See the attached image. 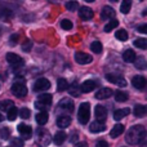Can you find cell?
I'll return each instance as SVG.
<instances>
[{
    "mask_svg": "<svg viewBox=\"0 0 147 147\" xmlns=\"http://www.w3.org/2000/svg\"><path fill=\"white\" fill-rule=\"evenodd\" d=\"M128 145H145L146 143V129L142 125H134L127 133L125 137Z\"/></svg>",
    "mask_w": 147,
    "mask_h": 147,
    "instance_id": "6da1fadb",
    "label": "cell"
},
{
    "mask_svg": "<svg viewBox=\"0 0 147 147\" xmlns=\"http://www.w3.org/2000/svg\"><path fill=\"white\" fill-rule=\"evenodd\" d=\"M90 117V105L89 102H83L78 111V120L80 124H86Z\"/></svg>",
    "mask_w": 147,
    "mask_h": 147,
    "instance_id": "7a4b0ae2",
    "label": "cell"
},
{
    "mask_svg": "<svg viewBox=\"0 0 147 147\" xmlns=\"http://www.w3.org/2000/svg\"><path fill=\"white\" fill-rule=\"evenodd\" d=\"M51 136H49V132L45 129H43V128H39L38 130H36V142H38L39 146L41 147H45L48 146L49 143H51Z\"/></svg>",
    "mask_w": 147,
    "mask_h": 147,
    "instance_id": "3957f363",
    "label": "cell"
},
{
    "mask_svg": "<svg viewBox=\"0 0 147 147\" xmlns=\"http://www.w3.org/2000/svg\"><path fill=\"white\" fill-rule=\"evenodd\" d=\"M10 90H12V93L14 94L17 98H23V97H26V94H27V86L23 83H21V81H17V83H14L12 85Z\"/></svg>",
    "mask_w": 147,
    "mask_h": 147,
    "instance_id": "277c9868",
    "label": "cell"
},
{
    "mask_svg": "<svg viewBox=\"0 0 147 147\" xmlns=\"http://www.w3.org/2000/svg\"><path fill=\"white\" fill-rule=\"evenodd\" d=\"M52 94H49V93H44V94H40V96L38 97V102H36V109H43V111H44V109H47V107H49L51 106V103H52Z\"/></svg>",
    "mask_w": 147,
    "mask_h": 147,
    "instance_id": "5b68a950",
    "label": "cell"
},
{
    "mask_svg": "<svg viewBox=\"0 0 147 147\" xmlns=\"http://www.w3.org/2000/svg\"><path fill=\"white\" fill-rule=\"evenodd\" d=\"M7 62L13 67H22L25 65V61L16 53H8L7 54Z\"/></svg>",
    "mask_w": 147,
    "mask_h": 147,
    "instance_id": "8992f818",
    "label": "cell"
},
{
    "mask_svg": "<svg viewBox=\"0 0 147 147\" xmlns=\"http://www.w3.org/2000/svg\"><path fill=\"white\" fill-rule=\"evenodd\" d=\"M51 88V81L45 78H40L34 83V90L35 92H44Z\"/></svg>",
    "mask_w": 147,
    "mask_h": 147,
    "instance_id": "52a82bcc",
    "label": "cell"
},
{
    "mask_svg": "<svg viewBox=\"0 0 147 147\" xmlns=\"http://www.w3.org/2000/svg\"><path fill=\"white\" fill-rule=\"evenodd\" d=\"M18 132L21 134V140H30L32 137V128L30 125H26V124H20L18 125Z\"/></svg>",
    "mask_w": 147,
    "mask_h": 147,
    "instance_id": "ba28073f",
    "label": "cell"
},
{
    "mask_svg": "<svg viewBox=\"0 0 147 147\" xmlns=\"http://www.w3.org/2000/svg\"><path fill=\"white\" fill-rule=\"evenodd\" d=\"M106 79L110 81V83L115 84L117 86H127V80H125L123 76H119V75H115V74H107L106 75Z\"/></svg>",
    "mask_w": 147,
    "mask_h": 147,
    "instance_id": "9c48e42d",
    "label": "cell"
},
{
    "mask_svg": "<svg viewBox=\"0 0 147 147\" xmlns=\"http://www.w3.org/2000/svg\"><path fill=\"white\" fill-rule=\"evenodd\" d=\"M75 61L79 65H88L93 61V57L88 53H84V52H76L75 53Z\"/></svg>",
    "mask_w": 147,
    "mask_h": 147,
    "instance_id": "30bf717a",
    "label": "cell"
},
{
    "mask_svg": "<svg viewBox=\"0 0 147 147\" xmlns=\"http://www.w3.org/2000/svg\"><path fill=\"white\" fill-rule=\"evenodd\" d=\"M96 121L99 123H105V120L107 119V110L105 109L102 105L96 106Z\"/></svg>",
    "mask_w": 147,
    "mask_h": 147,
    "instance_id": "8fae6325",
    "label": "cell"
},
{
    "mask_svg": "<svg viewBox=\"0 0 147 147\" xmlns=\"http://www.w3.org/2000/svg\"><path fill=\"white\" fill-rule=\"evenodd\" d=\"M98 85V83L94 80H86L84 81L83 84L80 85V90L81 93H89V92H93L96 89V86Z\"/></svg>",
    "mask_w": 147,
    "mask_h": 147,
    "instance_id": "7c38bea8",
    "label": "cell"
},
{
    "mask_svg": "<svg viewBox=\"0 0 147 147\" xmlns=\"http://www.w3.org/2000/svg\"><path fill=\"white\" fill-rule=\"evenodd\" d=\"M58 107L63 110L65 112H72L74 111V102L70 98H62L58 103Z\"/></svg>",
    "mask_w": 147,
    "mask_h": 147,
    "instance_id": "4fadbf2b",
    "label": "cell"
},
{
    "mask_svg": "<svg viewBox=\"0 0 147 147\" xmlns=\"http://www.w3.org/2000/svg\"><path fill=\"white\" fill-rule=\"evenodd\" d=\"M101 18L102 20H114L115 18V10L112 9L111 7H109V5H106V7L102 8V12H101Z\"/></svg>",
    "mask_w": 147,
    "mask_h": 147,
    "instance_id": "5bb4252c",
    "label": "cell"
},
{
    "mask_svg": "<svg viewBox=\"0 0 147 147\" xmlns=\"http://www.w3.org/2000/svg\"><path fill=\"white\" fill-rule=\"evenodd\" d=\"M93 16H94L93 10H92L90 8H88V7H81L80 10H79V17H80L81 20H84V21L92 20Z\"/></svg>",
    "mask_w": 147,
    "mask_h": 147,
    "instance_id": "9a60e30c",
    "label": "cell"
},
{
    "mask_svg": "<svg viewBox=\"0 0 147 147\" xmlns=\"http://www.w3.org/2000/svg\"><path fill=\"white\" fill-rule=\"evenodd\" d=\"M132 84H133V86H134L136 89L142 90V89H145V86H146V79L143 78V76H141V75H137V76H134V78L132 79Z\"/></svg>",
    "mask_w": 147,
    "mask_h": 147,
    "instance_id": "2e32d148",
    "label": "cell"
},
{
    "mask_svg": "<svg viewBox=\"0 0 147 147\" xmlns=\"http://www.w3.org/2000/svg\"><path fill=\"white\" fill-rule=\"evenodd\" d=\"M114 94V92L110 88H101L98 92L96 93V98L97 99H107Z\"/></svg>",
    "mask_w": 147,
    "mask_h": 147,
    "instance_id": "e0dca14e",
    "label": "cell"
},
{
    "mask_svg": "<svg viewBox=\"0 0 147 147\" xmlns=\"http://www.w3.org/2000/svg\"><path fill=\"white\" fill-rule=\"evenodd\" d=\"M70 124H71V117H70V116L62 115V116H59L58 119H57V125H58V128L65 129V128L70 127Z\"/></svg>",
    "mask_w": 147,
    "mask_h": 147,
    "instance_id": "ac0fdd59",
    "label": "cell"
},
{
    "mask_svg": "<svg viewBox=\"0 0 147 147\" xmlns=\"http://www.w3.org/2000/svg\"><path fill=\"white\" fill-rule=\"evenodd\" d=\"M106 129V124L105 123H99V121H93L90 125H89V130L93 133H99L103 132Z\"/></svg>",
    "mask_w": 147,
    "mask_h": 147,
    "instance_id": "d6986e66",
    "label": "cell"
},
{
    "mask_svg": "<svg viewBox=\"0 0 147 147\" xmlns=\"http://www.w3.org/2000/svg\"><path fill=\"white\" fill-rule=\"evenodd\" d=\"M124 130H125L124 125L116 124V125H115V127L111 129V132H110V137H111V138H117L119 136H121L123 133H124Z\"/></svg>",
    "mask_w": 147,
    "mask_h": 147,
    "instance_id": "ffe728a7",
    "label": "cell"
},
{
    "mask_svg": "<svg viewBox=\"0 0 147 147\" xmlns=\"http://www.w3.org/2000/svg\"><path fill=\"white\" fill-rule=\"evenodd\" d=\"M136 53L132 51V49H127V51L123 53V59H124V62H127V63H130V62H134L136 61Z\"/></svg>",
    "mask_w": 147,
    "mask_h": 147,
    "instance_id": "44dd1931",
    "label": "cell"
},
{
    "mask_svg": "<svg viewBox=\"0 0 147 147\" xmlns=\"http://www.w3.org/2000/svg\"><path fill=\"white\" fill-rule=\"evenodd\" d=\"M35 119H36V123H38L39 125L47 124V121H48V119H49L48 112H47V111H40L39 114H36Z\"/></svg>",
    "mask_w": 147,
    "mask_h": 147,
    "instance_id": "7402d4cb",
    "label": "cell"
},
{
    "mask_svg": "<svg viewBox=\"0 0 147 147\" xmlns=\"http://www.w3.org/2000/svg\"><path fill=\"white\" fill-rule=\"evenodd\" d=\"M66 138H67V134L65 132H57L53 137V142L56 143L57 146H61L62 143L66 141Z\"/></svg>",
    "mask_w": 147,
    "mask_h": 147,
    "instance_id": "603a6c76",
    "label": "cell"
},
{
    "mask_svg": "<svg viewBox=\"0 0 147 147\" xmlns=\"http://www.w3.org/2000/svg\"><path fill=\"white\" fill-rule=\"evenodd\" d=\"M129 112H130V110L128 109H119V110H116V111L114 112V119L116 120H121L123 117H125V116H128L129 115Z\"/></svg>",
    "mask_w": 147,
    "mask_h": 147,
    "instance_id": "cb8c5ba5",
    "label": "cell"
},
{
    "mask_svg": "<svg viewBox=\"0 0 147 147\" xmlns=\"http://www.w3.org/2000/svg\"><path fill=\"white\" fill-rule=\"evenodd\" d=\"M147 112V109L145 105H137V106L134 107V116L136 117H145Z\"/></svg>",
    "mask_w": 147,
    "mask_h": 147,
    "instance_id": "d4e9b609",
    "label": "cell"
},
{
    "mask_svg": "<svg viewBox=\"0 0 147 147\" xmlns=\"http://www.w3.org/2000/svg\"><path fill=\"white\" fill-rule=\"evenodd\" d=\"M69 92H70V94H71L72 97H79L80 96V93H81L80 85H79L78 83H72L71 85H69Z\"/></svg>",
    "mask_w": 147,
    "mask_h": 147,
    "instance_id": "484cf974",
    "label": "cell"
},
{
    "mask_svg": "<svg viewBox=\"0 0 147 147\" xmlns=\"http://www.w3.org/2000/svg\"><path fill=\"white\" fill-rule=\"evenodd\" d=\"M114 96H115V99H116L117 102H125L128 99V93L127 92H123V90H116L114 93Z\"/></svg>",
    "mask_w": 147,
    "mask_h": 147,
    "instance_id": "4316f807",
    "label": "cell"
},
{
    "mask_svg": "<svg viewBox=\"0 0 147 147\" xmlns=\"http://www.w3.org/2000/svg\"><path fill=\"white\" fill-rule=\"evenodd\" d=\"M117 26H119V21H117L116 18L109 21V23L105 26V32H111V31L114 30V28H116Z\"/></svg>",
    "mask_w": 147,
    "mask_h": 147,
    "instance_id": "83f0119b",
    "label": "cell"
},
{
    "mask_svg": "<svg viewBox=\"0 0 147 147\" xmlns=\"http://www.w3.org/2000/svg\"><path fill=\"white\" fill-rule=\"evenodd\" d=\"M57 89H58L59 92H63V90H66V89H69V83H67L66 79H63V78L58 79V81H57Z\"/></svg>",
    "mask_w": 147,
    "mask_h": 147,
    "instance_id": "f1b7e54d",
    "label": "cell"
},
{
    "mask_svg": "<svg viewBox=\"0 0 147 147\" xmlns=\"http://www.w3.org/2000/svg\"><path fill=\"white\" fill-rule=\"evenodd\" d=\"M130 7H132V1L130 0H124L121 3V7H120V10H121L123 14H128L130 12Z\"/></svg>",
    "mask_w": 147,
    "mask_h": 147,
    "instance_id": "f546056e",
    "label": "cell"
},
{
    "mask_svg": "<svg viewBox=\"0 0 147 147\" xmlns=\"http://www.w3.org/2000/svg\"><path fill=\"white\" fill-rule=\"evenodd\" d=\"M115 36H116V39L117 40H120V41H127L128 40V32L124 30V28L117 30L116 34H115Z\"/></svg>",
    "mask_w": 147,
    "mask_h": 147,
    "instance_id": "4dcf8cb0",
    "label": "cell"
},
{
    "mask_svg": "<svg viewBox=\"0 0 147 147\" xmlns=\"http://www.w3.org/2000/svg\"><path fill=\"white\" fill-rule=\"evenodd\" d=\"M12 107H14V105H13V102L10 101V99L0 101V110H3V111H8V110H10Z\"/></svg>",
    "mask_w": 147,
    "mask_h": 147,
    "instance_id": "1f68e13d",
    "label": "cell"
},
{
    "mask_svg": "<svg viewBox=\"0 0 147 147\" xmlns=\"http://www.w3.org/2000/svg\"><path fill=\"white\" fill-rule=\"evenodd\" d=\"M90 49H92V52H94V53H97V54L102 53V44H101V41H98V40L93 41V43L90 44Z\"/></svg>",
    "mask_w": 147,
    "mask_h": 147,
    "instance_id": "d6a6232c",
    "label": "cell"
},
{
    "mask_svg": "<svg viewBox=\"0 0 147 147\" xmlns=\"http://www.w3.org/2000/svg\"><path fill=\"white\" fill-rule=\"evenodd\" d=\"M136 67H137L138 70H145L146 66H147V62L145 59V57H138L137 59H136Z\"/></svg>",
    "mask_w": 147,
    "mask_h": 147,
    "instance_id": "836d02e7",
    "label": "cell"
},
{
    "mask_svg": "<svg viewBox=\"0 0 147 147\" xmlns=\"http://www.w3.org/2000/svg\"><path fill=\"white\" fill-rule=\"evenodd\" d=\"M17 116H18V110H17V107H12L10 110H8V120L9 121H13V120H16L17 119Z\"/></svg>",
    "mask_w": 147,
    "mask_h": 147,
    "instance_id": "e575fe53",
    "label": "cell"
},
{
    "mask_svg": "<svg viewBox=\"0 0 147 147\" xmlns=\"http://www.w3.org/2000/svg\"><path fill=\"white\" fill-rule=\"evenodd\" d=\"M133 44H134V47H137V48H140V49H146L147 48V40L146 39H143V38L136 39Z\"/></svg>",
    "mask_w": 147,
    "mask_h": 147,
    "instance_id": "d590c367",
    "label": "cell"
},
{
    "mask_svg": "<svg viewBox=\"0 0 147 147\" xmlns=\"http://www.w3.org/2000/svg\"><path fill=\"white\" fill-rule=\"evenodd\" d=\"M65 7H66L67 10H70V12H74V10H76L79 8V3L78 1H66Z\"/></svg>",
    "mask_w": 147,
    "mask_h": 147,
    "instance_id": "8d00e7d4",
    "label": "cell"
},
{
    "mask_svg": "<svg viewBox=\"0 0 147 147\" xmlns=\"http://www.w3.org/2000/svg\"><path fill=\"white\" fill-rule=\"evenodd\" d=\"M30 114H31V111L28 109H26V107H22V109L18 111V115H20L22 119H28V117H30Z\"/></svg>",
    "mask_w": 147,
    "mask_h": 147,
    "instance_id": "74e56055",
    "label": "cell"
},
{
    "mask_svg": "<svg viewBox=\"0 0 147 147\" xmlns=\"http://www.w3.org/2000/svg\"><path fill=\"white\" fill-rule=\"evenodd\" d=\"M10 145H12V147H23L25 143H23V141L21 138H13L10 141Z\"/></svg>",
    "mask_w": 147,
    "mask_h": 147,
    "instance_id": "f35d334b",
    "label": "cell"
},
{
    "mask_svg": "<svg viewBox=\"0 0 147 147\" xmlns=\"http://www.w3.org/2000/svg\"><path fill=\"white\" fill-rule=\"evenodd\" d=\"M72 22L70 20H63V21H61V27L62 28H65V30H71L72 28Z\"/></svg>",
    "mask_w": 147,
    "mask_h": 147,
    "instance_id": "ab89813d",
    "label": "cell"
},
{
    "mask_svg": "<svg viewBox=\"0 0 147 147\" xmlns=\"http://www.w3.org/2000/svg\"><path fill=\"white\" fill-rule=\"evenodd\" d=\"M9 129L8 128H3V129H0V137L3 138V140H7V138H9Z\"/></svg>",
    "mask_w": 147,
    "mask_h": 147,
    "instance_id": "60d3db41",
    "label": "cell"
},
{
    "mask_svg": "<svg viewBox=\"0 0 147 147\" xmlns=\"http://www.w3.org/2000/svg\"><path fill=\"white\" fill-rule=\"evenodd\" d=\"M31 47H32V43H31L30 40H26L25 43H23V45H22V49H23V52H30Z\"/></svg>",
    "mask_w": 147,
    "mask_h": 147,
    "instance_id": "b9f144b4",
    "label": "cell"
},
{
    "mask_svg": "<svg viewBox=\"0 0 147 147\" xmlns=\"http://www.w3.org/2000/svg\"><path fill=\"white\" fill-rule=\"evenodd\" d=\"M18 39H20V36H18V34H14V35H12L10 36V44H12V45H16V44H17V41H18Z\"/></svg>",
    "mask_w": 147,
    "mask_h": 147,
    "instance_id": "7bdbcfd3",
    "label": "cell"
},
{
    "mask_svg": "<svg viewBox=\"0 0 147 147\" xmlns=\"http://www.w3.org/2000/svg\"><path fill=\"white\" fill-rule=\"evenodd\" d=\"M137 31L138 32H141V34H146L147 32V25L145 23V25H141L140 27L137 28Z\"/></svg>",
    "mask_w": 147,
    "mask_h": 147,
    "instance_id": "ee69618b",
    "label": "cell"
},
{
    "mask_svg": "<svg viewBox=\"0 0 147 147\" xmlns=\"http://www.w3.org/2000/svg\"><path fill=\"white\" fill-rule=\"evenodd\" d=\"M96 147H109V143H107L106 141L101 140V141H98V142L96 143Z\"/></svg>",
    "mask_w": 147,
    "mask_h": 147,
    "instance_id": "f6af8a7d",
    "label": "cell"
},
{
    "mask_svg": "<svg viewBox=\"0 0 147 147\" xmlns=\"http://www.w3.org/2000/svg\"><path fill=\"white\" fill-rule=\"evenodd\" d=\"M75 147H88V143L86 142H79V143H76Z\"/></svg>",
    "mask_w": 147,
    "mask_h": 147,
    "instance_id": "bcb514c9",
    "label": "cell"
},
{
    "mask_svg": "<svg viewBox=\"0 0 147 147\" xmlns=\"http://www.w3.org/2000/svg\"><path fill=\"white\" fill-rule=\"evenodd\" d=\"M78 140H79V136L76 134V133H75V134H72V137L70 138V141H71L72 143H74V142H76V141H78Z\"/></svg>",
    "mask_w": 147,
    "mask_h": 147,
    "instance_id": "7dc6e473",
    "label": "cell"
},
{
    "mask_svg": "<svg viewBox=\"0 0 147 147\" xmlns=\"http://www.w3.org/2000/svg\"><path fill=\"white\" fill-rule=\"evenodd\" d=\"M0 121H3V114H0Z\"/></svg>",
    "mask_w": 147,
    "mask_h": 147,
    "instance_id": "c3c4849f",
    "label": "cell"
}]
</instances>
